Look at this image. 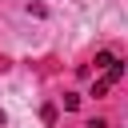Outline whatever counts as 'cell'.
I'll use <instances>...</instances> for the list:
<instances>
[{"mask_svg": "<svg viewBox=\"0 0 128 128\" xmlns=\"http://www.w3.org/2000/svg\"><path fill=\"white\" fill-rule=\"evenodd\" d=\"M0 124H4V112H0Z\"/></svg>", "mask_w": 128, "mask_h": 128, "instance_id": "3", "label": "cell"}, {"mask_svg": "<svg viewBox=\"0 0 128 128\" xmlns=\"http://www.w3.org/2000/svg\"><path fill=\"white\" fill-rule=\"evenodd\" d=\"M100 76H96V84H92V96H104L108 88H116L120 84V76H124V64H120V56L112 60V64H104V68H96Z\"/></svg>", "mask_w": 128, "mask_h": 128, "instance_id": "1", "label": "cell"}, {"mask_svg": "<svg viewBox=\"0 0 128 128\" xmlns=\"http://www.w3.org/2000/svg\"><path fill=\"white\" fill-rule=\"evenodd\" d=\"M84 128H108V124H104V120H88Z\"/></svg>", "mask_w": 128, "mask_h": 128, "instance_id": "2", "label": "cell"}]
</instances>
